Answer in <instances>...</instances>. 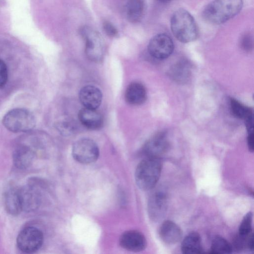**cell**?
I'll use <instances>...</instances> for the list:
<instances>
[{"label":"cell","instance_id":"6da1fadb","mask_svg":"<svg viewBox=\"0 0 254 254\" xmlns=\"http://www.w3.org/2000/svg\"><path fill=\"white\" fill-rule=\"evenodd\" d=\"M243 5V0H213L204 9L202 16L210 23L221 24L237 15Z\"/></svg>","mask_w":254,"mask_h":254},{"label":"cell","instance_id":"7a4b0ae2","mask_svg":"<svg viewBox=\"0 0 254 254\" xmlns=\"http://www.w3.org/2000/svg\"><path fill=\"white\" fill-rule=\"evenodd\" d=\"M172 32L182 43L194 41L198 36V30L192 16L186 9L180 8L172 14L170 20Z\"/></svg>","mask_w":254,"mask_h":254},{"label":"cell","instance_id":"3957f363","mask_svg":"<svg viewBox=\"0 0 254 254\" xmlns=\"http://www.w3.org/2000/svg\"><path fill=\"white\" fill-rule=\"evenodd\" d=\"M162 169L159 159L147 157L137 166L135 179L138 187L143 190L153 189L156 185Z\"/></svg>","mask_w":254,"mask_h":254},{"label":"cell","instance_id":"277c9868","mask_svg":"<svg viewBox=\"0 0 254 254\" xmlns=\"http://www.w3.org/2000/svg\"><path fill=\"white\" fill-rule=\"evenodd\" d=\"M3 126L13 132H25L32 130L36 125L34 115L29 110L15 108L8 111L2 119Z\"/></svg>","mask_w":254,"mask_h":254},{"label":"cell","instance_id":"5b68a950","mask_svg":"<svg viewBox=\"0 0 254 254\" xmlns=\"http://www.w3.org/2000/svg\"><path fill=\"white\" fill-rule=\"evenodd\" d=\"M79 33L85 41V52L87 58L93 62H100L104 56V46L99 33L88 26L80 28Z\"/></svg>","mask_w":254,"mask_h":254},{"label":"cell","instance_id":"8992f818","mask_svg":"<svg viewBox=\"0 0 254 254\" xmlns=\"http://www.w3.org/2000/svg\"><path fill=\"white\" fill-rule=\"evenodd\" d=\"M44 241L42 231L38 228L29 226L24 228L18 234L16 244L18 249L24 253H33L39 250Z\"/></svg>","mask_w":254,"mask_h":254},{"label":"cell","instance_id":"52a82bcc","mask_svg":"<svg viewBox=\"0 0 254 254\" xmlns=\"http://www.w3.org/2000/svg\"><path fill=\"white\" fill-rule=\"evenodd\" d=\"M72 154L74 159L80 163L88 164L96 161L99 156L97 144L92 139L82 138L73 145Z\"/></svg>","mask_w":254,"mask_h":254},{"label":"cell","instance_id":"ba28073f","mask_svg":"<svg viewBox=\"0 0 254 254\" xmlns=\"http://www.w3.org/2000/svg\"><path fill=\"white\" fill-rule=\"evenodd\" d=\"M174 43L170 37L165 33L158 34L149 41L148 51L153 58L162 60L169 57L174 50Z\"/></svg>","mask_w":254,"mask_h":254},{"label":"cell","instance_id":"9c48e42d","mask_svg":"<svg viewBox=\"0 0 254 254\" xmlns=\"http://www.w3.org/2000/svg\"><path fill=\"white\" fill-rule=\"evenodd\" d=\"M168 197L162 190H156L151 195L148 202V211L154 221L161 220L165 216L168 207Z\"/></svg>","mask_w":254,"mask_h":254},{"label":"cell","instance_id":"30bf717a","mask_svg":"<svg viewBox=\"0 0 254 254\" xmlns=\"http://www.w3.org/2000/svg\"><path fill=\"white\" fill-rule=\"evenodd\" d=\"M169 147L166 134L158 133L151 137L143 147V153L147 157L159 159L165 153Z\"/></svg>","mask_w":254,"mask_h":254},{"label":"cell","instance_id":"8fae6325","mask_svg":"<svg viewBox=\"0 0 254 254\" xmlns=\"http://www.w3.org/2000/svg\"><path fill=\"white\" fill-rule=\"evenodd\" d=\"M119 243L125 250L139 252L145 249L147 242L141 233L135 230H130L122 234L119 239Z\"/></svg>","mask_w":254,"mask_h":254},{"label":"cell","instance_id":"7c38bea8","mask_svg":"<svg viewBox=\"0 0 254 254\" xmlns=\"http://www.w3.org/2000/svg\"><path fill=\"white\" fill-rule=\"evenodd\" d=\"M79 98L84 107L97 109L102 102V93L98 87L88 85L80 89Z\"/></svg>","mask_w":254,"mask_h":254},{"label":"cell","instance_id":"4fadbf2b","mask_svg":"<svg viewBox=\"0 0 254 254\" xmlns=\"http://www.w3.org/2000/svg\"><path fill=\"white\" fill-rule=\"evenodd\" d=\"M18 192L22 210L31 212L35 210L39 205V196L38 192L31 185L18 188Z\"/></svg>","mask_w":254,"mask_h":254},{"label":"cell","instance_id":"5bb4252c","mask_svg":"<svg viewBox=\"0 0 254 254\" xmlns=\"http://www.w3.org/2000/svg\"><path fill=\"white\" fill-rule=\"evenodd\" d=\"M78 119L81 124L88 129L97 130L103 125V118L97 109L84 107L78 113Z\"/></svg>","mask_w":254,"mask_h":254},{"label":"cell","instance_id":"9a60e30c","mask_svg":"<svg viewBox=\"0 0 254 254\" xmlns=\"http://www.w3.org/2000/svg\"><path fill=\"white\" fill-rule=\"evenodd\" d=\"M159 235L164 243L168 245H173L181 240L182 231L175 223L167 220L160 226Z\"/></svg>","mask_w":254,"mask_h":254},{"label":"cell","instance_id":"2e32d148","mask_svg":"<svg viewBox=\"0 0 254 254\" xmlns=\"http://www.w3.org/2000/svg\"><path fill=\"white\" fill-rule=\"evenodd\" d=\"M3 203L5 210L11 215L16 216L22 211L18 188L8 187L3 193Z\"/></svg>","mask_w":254,"mask_h":254},{"label":"cell","instance_id":"e0dca14e","mask_svg":"<svg viewBox=\"0 0 254 254\" xmlns=\"http://www.w3.org/2000/svg\"><path fill=\"white\" fill-rule=\"evenodd\" d=\"M126 102L131 105L143 104L147 98V92L144 85L138 82L130 83L127 87L125 94Z\"/></svg>","mask_w":254,"mask_h":254},{"label":"cell","instance_id":"ac0fdd59","mask_svg":"<svg viewBox=\"0 0 254 254\" xmlns=\"http://www.w3.org/2000/svg\"><path fill=\"white\" fill-rule=\"evenodd\" d=\"M34 157V152L31 148L26 145L19 146L13 152V164L19 169H25L31 165Z\"/></svg>","mask_w":254,"mask_h":254},{"label":"cell","instance_id":"d6986e66","mask_svg":"<svg viewBox=\"0 0 254 254\" xmlns=\"http://www.w3.org/2000/svg\"><path fill=\"white\" fill-rule=\"evenodd\" d=\"M181 250L185 254H200L202 253L201 238L196 232H191L183 240Z\"/></svg>","mask_w":254,"mask_h":254},{"label":"cell","instance_id":"ffe728a7","mask_svg":"<svg viewBox=\"0 0 254 254\" xmlns=\"http://www.w3.org/2000/svg\"><path fill=\"white\" fill-rule=\"evenodd\" d=\"M144 7L142 0H129L126 6L127 19L132 23L139 21L143 15Z\"/></svg>","mask_w":254,"mask_h":254},{"label":"cell","instance_id":"44dd1931","mask_svg":"<svg viewBox=\"0 0 254 254\" xmlns=\"http://www.w3.org/2000/svg\"><path fill=\"white\" fill-rule=\"evenodd\" d=\"M230 105L231 111L236 117L245 121L253 117L252 111L237 100L231 98L230 100Z\"/></svg>","mask_w":254,"mask_h":254},{"label":"cell","instance_id":"7402d4cb","mask_svg":"<svg viewBox=\"0 0 254 254\" xmlns=\"http://www.w3.org/2000/svg\"><path fill=\"white\" fill-rule=\"evenodd\" d=\"M233 251V247L224 238L217 236L214 238L211 243V254H230Z\"/></svg>","mask_w":254,"mask_h":254},{"label":"cell","instance_id":"603a6c76","mask_svg":"<svg viewBox=\"0 0 254 254\" xmlns=\"http://www.w3.org/2000/svg\"><path fill=\"white\" fill-rule=\"evenodd\" d=\"M253 214L250 212L243 218L239 229L238 235L243 238L249 237L252 233Z\"/></svg>","mask_w":254,"mask_h":254},{"label":"cell","instance_id":"cb8c5ba5","mask_svg":"<svg viewBox=\"0 0 254 254\" xmlns=\"http://www.w3.org/2000/svg\"><path fill=\"white\" fill-rule=\"evenodd\" d=\"M183 65L182 64L177 65L175 68L173 69V76L175 78L179 80H183L188 75V67L185 66V64H183Z\"/></svg>","mask_w":254,"mask_h":254},{"label":"cell","instance_id":"d4e9b609","mask_svg":"<svg viewBox=\"0 0 254 254\" xmlns=\"http://www.w3.org/2000/svg\"><path fill=\"white\" fill-rule=\"evenodd\" d=\"M8 79V69L5 63L0 59V88L3 87Z\"/></svg>","mask_w":254,"mask_h":254},{"label":"cell","instance_id":"484cf974","mask_svg":"<svg viewBox=\"0 0 254 254\" xmlns=\"http://www.w3.org/2000/svg\"><path fill=\"white\" fill-rule=\"evenodd\" d=\"M104 32L109 37H116L118 35V31L116 27L110 21H105L103 23Z\"/></svg>","mask_w":254,"mask_h":254},{"label":"cell","instance_id":"4316f807","mask_svg":"<svg viewBox=\"0 0 254 254\" xmlns=\"http://www.w3.org/2000/svg\"><path fill=\"white\" fill-rule=\"evenodd\" d=\"M241 45L245 50H250L253 46L252 39L249 35H245L242 38Z\"/></svg>","mask_w":254,"mask_h":254},{"label":"cell","instance_id":"83f0119b","mask_svg":"<svg viewBox=\"0 0 254 254\" xmlns=\"http://www.w3.org/2000/svg\"><path fill=\"white\" fill-rule=\"evenodd\" d=\"M254 133H248L247 138L248 146L250 151L253 152L254 151Z\"/></svg>","mask_w":254,"mask_h":254},{"label":"cell","instance_id":"f1b7e54d","mask_svg":"<svg viewBox=\"0 0 254 254\" xmlns=\"http://www.w3.org/2000/svg\"><path fill=\"white\" fill-rule=\"evenodd\" d=\"M248 249L251 251L254 250V235L253 233L251 234L248 239Z\"/></svg>","mask_w":254,"mask_h":254},{"label":"cell","instance_id":"f546056e","mask_svg":"<svg viewBox=\"0 0 254 254\" xmlns=\"http://www.w3.org/2000/svg\"><path fill=\"white\" fill-rule=\"evenodd\" d=\"M159 0L161 1H162V2H167V1H170V0Z\"/></svg>","mask_w":254,"mask_h":254}]
</instances>
